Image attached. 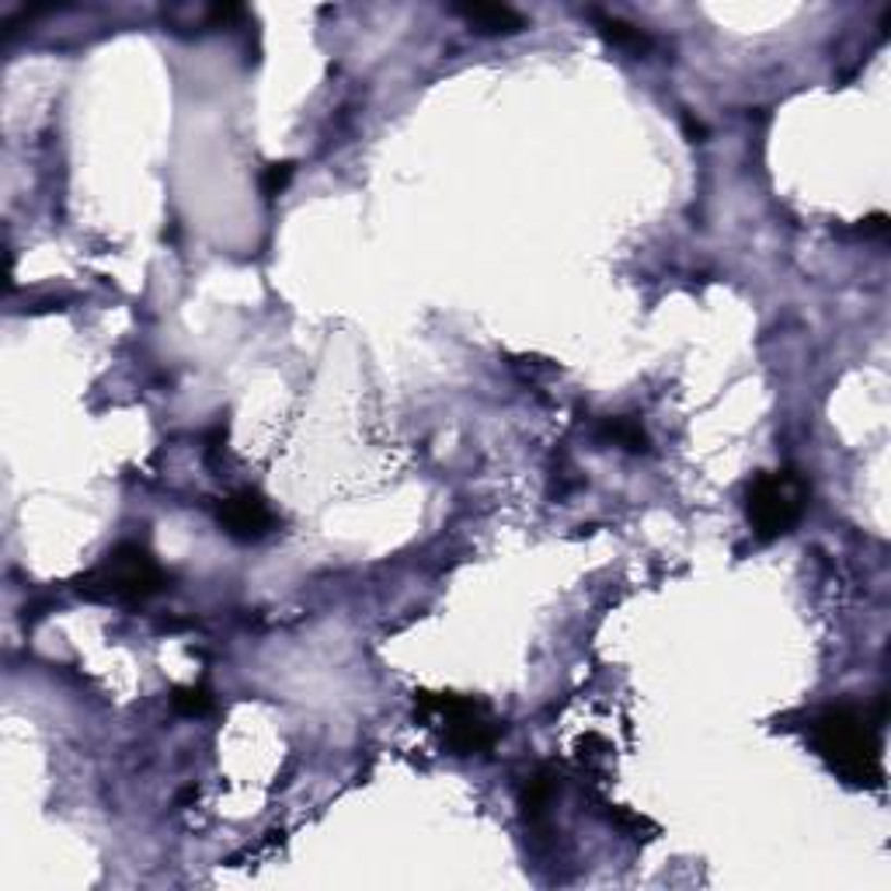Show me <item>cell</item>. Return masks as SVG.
Segmentation results:
<instances>
[{
  "instance_id": "cell-13",
  "label": "cell",
  "mask_w": 891,
  "mask_h": 891,
  "mask_svg": "<svg viewBox=\"0 0 891 891\" xmlns=\"http://www.w3.org/2000/svg\"><path fill=\"white\" fill-rule=\"evenodd\" d=\"M861 230H864V234H884V230H888V217H881V212H878V217L864 220Z\"/></svg>"
},
{
  "instance_id": "cell-11",
  "label": "cell",
  "mask_w": 891,
  "mask_h": 891,
  "mask_svg": "<svg viewBox=\"0 0 891 891\" xmlns=\"http://www.w3.org/2000/svg\"><path fill=\"white\" fill-rule=\"evenodd\" d=\"M293 160H279V164H269L261 174V192L269 195V199H276V195L286 192V185L293 182Z\"/></svg>"
},
{
  "instance_id": "cell-12",
  "label": "cell",
  "mask_w": 891,
  "mask_h": 891,
  "mask_svg": "<svg viewBox=\"0 0 891 891\" xmlns=\"http://www.w3.org/2000/svg\"><path fill=\"white\" fill-rule=\"evenodd\" d=\"M683 130H686V136L693 139V144H704V136H707L704 122H693V115H683Z\"/></svg>"
},
{
  "instance_id": "cell-5",
  "label": "cell",
  "mask_w": 891,
  "mask_h": 891,
  "mask_svg": "<svg viewBox=\"0 0 891 891\" xmlns=\"http://www.w3.org/2000/svg\"><path fill=\"white\" fill-rule=\"evenodd\" d=\"M276 512L272 505L265 502V498L252 488H241L234 491L230 498H223V505H220V526L227 537H234L241 544H255L261 537H269V533L276 529Z\"/></svg>"
},
{
  "instance_id": "cell-8",
  "label": "cell",
  "mask_w": 891,
  "mask_h": 891,
  "mask_svg": "<svg viewBox=\"0 0 891 891\" xmlns=\"http://www.w3.org/2000/svg\"><path fill=\"white\" fill-rule=\"evenodd\" d=\"M599 442H613L627 453H648L651 450V439L645 432V425H640L637 418H631V415L606 418L599 425Z\"/></svg>"
},
{
  "instance_id": "cell-6",
  "label": "cell",
  "mask_w": 891,
  "mask_h": 891,
  "mask_svg": "<svg viewBox=\"0 0 891 891\" xmlns=\"http://www.w3.org/2000/svg\"><path fill=\"white\" fill-rule=\"evenodd\" d=\"M453 14L480 35H520L526 28V17L505 4H453Z\"/></svg>"
},
{
  "instance_id": "cell-9",
  "label": "cell",
  "mask_w": 891,
  "mask_h": 891,
  "mask_svg": "<svg viewBox=\"0 0 891 891\" xmlns=\"http://www.w3.org/2000/svg\"><path fill=\"white\" fill-rule=\"evenodd\" d=\"M558 791V777L550 770H537L533 777H526V788L520 794V808L529 815V818H540L550 805V797Z\"/></svg>"
},
{
  "instance_id": "cell-3",
  "label": "cell",
  "mask_w": 891,
  "mask_h": 891,
  "mask_svg": "<svg viewBox=\"0 0 891 891\" xmlns=\"http://www.w3.org/2000/svg\"><path fill=\"white\" fill-rule=\"evenodd\" d=\"M811 488L797 471H762L748 480L745 491V515L748 526L762 540H780L801 523L808 509Z\"/></svg>"
},
{
  "instance_id": "cell-1",
  "label": "cell",
  "mask_w": 891,
  "mask_h": 891,
  "mask_svg": "<svg viewBox=\"0 0 891 891\" xmlns=\"http://www.w3.org/2000/svg\"><path fill=\"white\" fill-rule=\"evenodd\" d=\"M878 728V718H870V710L857 704L826 707L811 721V745L829 770L846 780L850 788L875 791L884 780Z\"/></svg>"
},
{
  "instance_id": "cell-7",
  "label": "cell",
  "mask_w": 891,
  "mask_h": 891,
  "mask_svg": "<svg viewBox=\"0 0 891 891\" xmlns=\"http://www.w3.org/2000/svg\"><path fill=\"white\" fill-rule=\"evenodd\" d=\"M593 14V22L599 28V35L610 46L617 49H631V52H648L651 49V35L645 28H637L631 22H623V17L617 14H602V11H589Z\"/></svg>"
},
{
  "instance_id": "cell-10",
  "label": "cell",
  "mask_w": 891,
  "mask_h": 891,
  "mask_svg": "<svg viewBox=\"0 0 891 891\" xmlns=\"http://www.w3.org/2000/svg\"><path fill=\"white\" fill-rule=\"evenodd\" d=\"M171 707L182 718H203L212 710V693L206 686H178L171 693Z\"/></svg>"
},
{
  "instance_id": "cell-2",
  "label": "cell",
  "mask_w": 891,
  "mask_h": 891,
  "mask_svg": "<svg viewBox=\"0 0 891 891\" xmlns=\"http://www.w3.org/2000/svg\"><path fill=\"white\" fill-rule=\"evenodd\" d=\"M164 567L144 544H119L77 582V593L98 602H147L164 589Z\"/></svg>"
},
{
  "instance_id": "cell-4",
  "label": "cell",
  "mask_w": 891,
  "mask_h": 891,
  "mask_svg": "<svg viewBox=\"0 0 891 891\" xmlns=\"http://www.w3.org/2000/svg\"><path fill=\"white\" fill-rule=\"evenodd\" d=\"M422 715H436L442 721L446 745L453 756H488L505 735V724L491 715L488 704L460 693H415Z\"/></svg>"
}]
</instances>
